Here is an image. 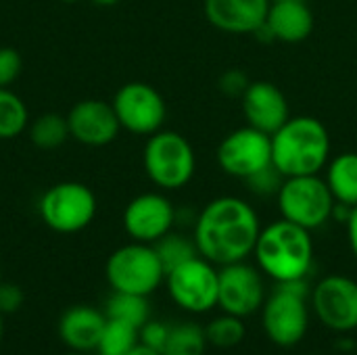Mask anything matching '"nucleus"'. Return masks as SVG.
<instances>
[{"label":"nucleus","mask_w":357,"mask_h":355,"mask_svg":"<svg viewBox=\"0 0 357 355\" xmlns=\"http://www.w3.org/2000/svg\"><path fill=\"white\" fill-rule=\"evenodd\" d=\"M25 295L21 291V287L10 285V282H0V312L4 316L17 314L23 308Z\"/></svg>","instance_id":"obj_32"},{"label":"nucleus","mask_w":357,"mask_h":355,"mask_svg":"<svg viewBox=\"0 0 357 355\" xmlns=\"http://www.w3.org/2000/svg\"><path fill=\"white\" fill-rule=\"evenodd\" d=\"M142 165L155 186L161 190H180L197 172V155L180 132L159 130L144 144Z\"/></svg>","instance_id":"obj_5"},{"label":"nucleus","mask_w":357,"mask_h":355,"mask_svg":"<svg viewBox=\"0 0 357 355\" xmlns=\"http://www.w3.org/2000/svg\"><path fill=\"white\" fill-rule=\"evenodd\" d=\"M249 84H251L249 75L245 71H241V69H228V71H224L220 75V82H218L220 90L226 96H230V98H241L245 94V90L249 88Z\"/></svg>","instance_id":"obj_30"},{"label":"nucleus","mask_w":357,"mask_h":355,"mask_svg":"<svg viewBox=\"0 0 357 355\" xmlns=\"http://www.w3.org/2000/svg\"><path fill=\"white\" fill-rule=\"evenodd\" d=\"M155 251L165 268V274L169 270H174L176 266L192 259L199 255V249L195 245V239H186L184 234H176V232H167L163 239H159L155 245Z\"/></svg>","instance_id":"obj_27"},{"label":"nucleus","mask_w":357,"mask_h":355,"mask_svg":"<svg viewBox=\"0 0 357 355\" xmlns=\"http://www.w3.org/2000/svg\"><path fill=\"white\" fill-rule=\"evenodd\" d=\"M165 287L172 301L190 314H205L218 308L220 270L197 255L165 274Z\"/></svg>","instance_id":"obj_9"},{"label":"nucleus","mask_w":357,"mask_h":355,"mask_svg":"<svg viewBox=\"0 0 357 355\" xmlns=\"http://www.w3.org/2000/svg\"><path fill=\"white\" fill-rule=\"evenodd\" d=\"M105 276L117 293L149 297L165 282V268L153 245L134 241L109 255Z\"/></svg>","instance_id":"obj_6"},{"label":"nucleus","mask_w":357,"mask_h":355,"mask_svg":"<svg viewBox=\"0 0 357 355\" xmlns=\"http://www.w3.org/2000/svg\"><path fill=\"white\" fill-rule=\"evenodd\" d=\"M241 107L247 126L261 130L270 136L276 130H280L291 117V109L284 92L276 84L266 80H257L249 84V88L241 96Z\"/></svg>","instance_id":"obj_16"},{"label":"nucleus","mask_w":357,"mask_h":355,"mask_svg":"<svg viewBox=\"0 0 357 355\" xmlns=\"http://www.w3.org/2000/svg\"><path fill=\"white\" fill-rule=\"evenodd\" d=\"M23 69V59L21 54L10 48V46H2L0 48V88H8Z\"/></svg>","instance_id":"obj_29"},{"label":"nucleus","mask_w":357,"mask_h":355,"mask_svg":"<svg viewBox=\"0 0 357 355\" xmlns=\"http://www.w3.org/2000/svg\"><path fill=\"white\" fill-rule=\"evenodd\" d=\"M347 241H349V249H351V253L356 255L357 259V205L356 207H351V211H349V218H347Z\"/></svg>","instance_id":"obj_33"},{"label":"nucleus","mask_w":357,"mask_h":355,"mask_svg":"<svg viewBox=\"0 0 357 355\" xmlns=\"http://www.w3.org/2000/svg\"><path fill=\"white\" fill-rule=\"evenodd\" d=\"M38 211L50 230L59 234H75L92 224L98 211V201L82 182H59L42 195Z\"/></svg>","instance_id":"obj_8"},{"label":"nucleus","mask_w":357,"mask_h":355,"mask_svg":"<svg viewBox=\"0 0 357 355\" xmlns=\"http://www.w3.org/2000/svg\"><path fill=\"white\" fill-rule=\"evenodd\" d=\"M205 328H201L195 322H182L169 326V335L161 349V355H205Z\"/></svg>","instance_id":"obj_22"},{"label":"nucleus","mask_w":357,"mask_h":355,"mask_svg":"<svg viewBox=\"0 0 357 355\" xmlns=\"http://www.w3.org/2000/svg\"><path fill=\"white\" fill-rule=\"evenodd\" d=\"M253 255L261 274L274 282L305 280L314 266V241L310 230L278 220L261 228Z\"/></svg>","instance_id":"obj_3"},{"label":"nucleus","mask_w":357,"mask_h":355,"mask_svg":"<svg viewBox=\"0 0 357 355\" xmlns=\"http://www.w3.org/2000/svg\"><path fill=\"white\" fill-rule=\"evenodd\" d=\"M105 326V312H98L92 305H73L59 320V337L69 352L88 354L98 347Z\"/></svg>","instance_id":"obj_18"},{"label":"nucleus","mask_w":357,"mask_h":355,"mask_svg":"<svg viewBox=\"0 0 357 355\" xmlns=\"http://www.w3.org/2000/svg\"><path fill=\"white\" fill-rule=\"evenodd\" d=\"M282 180H284V176H282L274 165H270V167L257 172L255 176L247 178L245 182H247V186H249V190H251L253 195L270 197V195H276V192H278Z\"/></svg>","instance_id":"obj_28"},{"label":"nucleus","mask_w":357,"mask_h":355,"mask_svg":"<svg viewBox=\"0 0 357 355\" xmlns=\"http://www.w3.org/2000/svg\"><path fill=\"white\" fill-rule=\"evenodd\" d=\"M92 4H96V6H115V4H119L121 0H90Z\"/></svg>","instance_id":"obj_35"},{"label":"nucleus","mask_w":357,"mask_h":355,"mask_svg":"<svg viewBox=\"0 0 357 355\" xmlns=\"http://www.w3.org/2000/svg\"><path fill=\"white\" fill-rule=\"evenodd\" d=\"M261 222L251 203L241 197L209 201L195 220V245L199 255L213 266H230L253 255Z\"/></svg>","instance_id":"obj_1"},{"label":"nucleus","mask_w":357,"mask_h":355,"mask_svg":"<svg viewBox=\"0 0 357 355\" xmlns=\"http://www.w3.org/2000/svg\"><path fill=\"white\" fill-rule=\"evenodd\" d=\"M0 282H2V268H0Z\"/></svg>","instance_id":"obj_39"},{"label":"nucleus","mask_w":357,"mask_h":355,"mask_svg":"<svg viewBox=\"0 0 357 355\" xmlns=\"http://www.w3.org/2000/svg\"><path fill=\"white\" fill-rule=\"evenodd\" d=\"M215 159L224 174L247 180L272 165V136L251 126L236 128L218 144Z\"/></svg>","instance_id":"obj_10"},{"label":"nucleus","mask_w":357,"mask_h":355,"mask_svg":"<svg viewBox=\"0 0 357 355\" xmlns=\"http://www.w3.org/2000/svg\"><path fill=\"white\" fill-rule=\"evenodd\" d=\"M272 0H205L207 21L226 33H255L268 17Z\"/></svg>","instance_id":"obj_17"},{"label":"nucleus","mask_w":357,"mask_h":355,"mask_svg":"<svg viewBox=\"0 0 357 355\" xmlns=\"http://www.w3.org/2000/svg\"><path fill=\"white\" fill-rule=\"evenodd\" d=\"M67 123L69 136L86 146H107L121 130L113 105L98 98L75 103L67 113Z\"/></svg>","instance_id":"obj_15"},{"label":"nucleus","mask_w":357,"mask_h":355,"mask_svg":"<svg viewBox=\"0 0 357 355\" xmlns=\"http://www.w3.org/2000/svg\"><path fill=\"white\" fill-rule=\"evenodd\" d=\"M205 337H207V345L215 347V349H234L238 347L245 337H247V328H245V320L232 314H222L218 318H213L207 328H205Z\"/></svg>","instance_id":"obj_25"},{"label":"nucleus","mask_w":357,"mask_h":355,"mask_svg":"<svg viewBox=\"0 0 357 355\" xmlns=\"http://www.w3.org/2000/svg\"><path fill=\"white\" fill-rule=\"evenodd\" d=\"M312 310L335 333L357 328V282L343 274L324 276L312 291Z\"/></svg>","instance_id":"obj_12"},{"label":"nucleus","mask_w":357,"mask_h":355,"mask_svg":"<svg viewBox=\"0 0 357 355\" xmlns=\"http://www.w3.org/2000/svg\"><path fill=\"white\" fill-rule=\"evenodd\" d=\"M331 161V134L310 115L289 117L272 134V165L284 176H316Z\"/></svg>","instance_id":"obj_2"},{"label":"nucleus","mask_w":357,"mask_h":355,"mask_svg":"<svg viewBox=\"0 0 357 355\" xmlns=\"http://www.w3.org/2000/svg\"><path fill=\"white\" fill-rule=\"evenodd\" d=\"M261 326L266 337L282 349H291L305 339L310 328L305 280L276 282L261 305Z\"/></svg>","instance_id":"obj_4"},{"label":"nucleus","mask_w":357,"mask_h":355,"mask_svg":"<svg viewBox=\"0 0 357 355\" xmlns=\"http://www.w3.org/2000/svg\"><path fill=\"white\" fill-rule=\"evenodd\" d=\"M138 331L140 328H136L132 324L107 318V326L102 331L96 352L98 355H128L140 343Z\"/></svg>","instance_id":"obj_26"},{"label":"nucleus","mask_w":357,"mask_h":355,"mask_svg":"<svg viewBox=\"0 0 357 355\" xmlns=\"http://www.w3.org/2000/svg\"><path fill=\"white\" fill-rule=\"evenodd\" d=\"M29 123V113L19 94L8 88H0V140L17 138L25 132Z\"/></svg>","instance_id":"obj_24"},{"label":"nucleus","mask_w":357,"mask_h":355,"mask_svg":"<svg viewBox=\"0 0 357 355\" xmlns=\"http://www.w3.org/2000/svg\"><path fill=\"white\" fill-rule=\"evenodd\" d=\"M61 2H77V0H61Z\"/></svg>","instance_id":"obj_38"},{"label":"nucleus","mask_w":357,"mask_h":355,"mask_svg":"<svg viewBox=\"0 0 357 355\" xmlns=\"http://www.w3.org/2000/svg\"><path fill=\"white\" fill-rule=\"evenodd\" d=\"M128 355H161L157 349H153V347H149V345H144V343H138L132 352Z\"/></svg>","instance_id":"obj_34"},{"label":"nucleus","mask_w":357,"mask_h":355,"mask_svg":"<svg viewBox=\"0 0 357 355\" xmlns=\"http://www.w3.org/2000/svg\"><path fill=\"white\" fill-rule=\"evenodd\" d=\"M149 301L142 295H132V293H117L113 291V295L107 301L105 308V316L109 320H119L126 324H132L136 328H140L144 322H149Z\"/></svg>","instance_id":"obj_21"},{"label":"nucleus","mask_w":357,"mask_h":355,"mask_svg":"<svg viewBox=\"0 0 357 355\" xmlns=\"http://www.w3.org/2000/svg\"><path fill=\"white\" fill-rule=\"evenodd\" d=\"M266 301V287L261 278V270L238 262L220 268V291H218V308L226 314L249 318L261 310Z\"/></svg>","instance_id":"obj_13"},{"label":"nucleus","mask_w":357,"mask_h":355,"mask_svg":"<svg viewBox=\"0 0 357 355\" xmlns=\"http://www.w3.org/2000/svg\"><path fill=\"white\" fill-rule=\"evenodd\" d=\"M176 224V209L161 192H142L123 209V230L136 243L155 245Z\"/></svg>","instance_id":"obj_14"},{"label":"nucleus","mask_w":357,"mask_h":355,"mask_svg":"<svg viewBox=\"0 0 357 355\" xmlns=\"http://www.w3.org/2000/svg\"><path fill=\"white\" fill-rule=\"evenodd\" d=\"M119 126L138 136H153L167 117V107L157 88L144 82H128L113 96Z\"/></svg>","instance_id":"obj_11"},{"label":"nucleus","mask_w":357,"mask_h":355,"mask_svg":"<svg viewBox=\"0 0 357 355\" xmlns=\"http://www.w3.org/2000/svg\"><path fill=\"white\" fill-rule=\"evenodd\" d=\"M67 138H71L69 123H67V117L59 113H44L36 117L33 123L29 126V140L42 151L59 149Z\"/></svg>","instance_id":"obj_23"},{"label":"nucleus","mask_w":357,"mask_h":355,"mask_svg":"<svg viewBox=\"0 0 357 355\" xmlns=\"http://www.w3.org/2000/svg\"><path fill=\"white\" fill-rule=\"evenodd\" d=\"M326 184L337 203L356 207L357 205V153L345 151L328 161Z\"/></svg>","instance_id":"obj_20"},{"label":"nucleus","mask_w":357,"mask_h":355,"mask_svg":"<svg viewBox=\"0 0 357 355\" xmlns=\"http://www.w3.org/2000/svg\"><path fill=\"white\" fill-rule=\"evenodd\" d=\"M2 337H4V314L0 312V341H2Z\"/></svg>","instance_id":"obj_36"},{"label":"nucleus","mask_w":357,"mask_h":355,"mask_svg":"<svg viewBox=\"0 0 357 355\" xmlns=\"http://www.w3.org/2000/svg\"><path fill=\"white\" fill-rule=\"evenodd\" d=\"M63 355H86V354H79V352H69V354H63Z\"/></svg>","instance_id":"obj_37"},{"label":"nucleus","mask_w":357,"mask_h":355,"mask_svg":"<svg viewBox=\"0 0 357 355\" xmlns=\"http://www.w3.org/2000/svg\"><path fill=\"white\" fill-rule=\"evenodd\" d=\"M138 335H140V343H144V345H149V347H153V349H157L161 354V349H163V345L167 341V335H169V326L163 324V322L149 320V322H144L140 326Z\"/></svg>","instance_id":"obj_31"},{"label":"nucleus","mask_w":357,"mask_h":355,"mask_svg":"<svg viewBox=\"0 0 357 355\" xmlns=\"http://www.w3.org/2000/svg\"><path fill=\"white\" fill-rule=\"evenodd\" d=\"M276 201L282 220L310 232L324 226L333 218L337 205L326 180L320 178V174L284 178L276 192Z\"/></svg>","instance_id":"obj_7"},{"label":"nucleus","mask_w":357,"mask_h":355,"mask_svg":"<svg viewBox=\"0 0 357 355\" xmlns=\"http://www.w3.org/2000/svg\"><path fill=\"white\" fill-rule=\"evenodd\" d=\"M266 27L272 31L274 40L297 44L310 38L314 29V13L305 0H272Z\"/></svg>","instance_id":"obj_19"}]
</instances>
